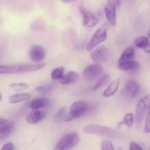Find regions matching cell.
Segmentation results:
<instances>
[{
    "label": "cell",
    "mask_w": 150,
    "mask_h": 150,
    "mask_svg": "<svg viewBox=\"0 0 150 150\" xmlns=\"http://www.w3.org/2000/svg\"><path fill=\"white\" fill-rule=\"evenodd\" d=\"M45 66V63L36 64H21V65H1V74H15V73H29L41 70Z\"/></svg>",
    "instance_id": "obj_1"
},
{
    "label": "cell",
    "mask_w": 150,
    "mask_h": 150,
    "mask_svg": "<svg viewBox=\"0 0 150 150\" xmlns=\"http://www.w3.org/2000/svg\"><path fill=\"white\" fill-rule=\"evenodd\" d=\"M80 142V137L76 132H71L64 135L58 142L52 150H71Z\"/></svg>",
    "instance_id": "obj_2"
},
{
    "label": "cell",
    "mask_w": 150,
    "mask_h": 150,
    "mask_svg": "<svg viewBox=\"0 0 150 150\" xmlns=\"http://www.w3.org/2000/svg\"><path fill=\"white\" fill-rule=\"evenodd\" d=\"M83 132L86 134L105 136V137H114L117 135V133L113 128L97 124L87 125L83 127Z\"/></svg>",
    "instance_id": "obj_3"
},
{
    "label": "cell",
    "mask_w": 150,
    "mask_h": 150,
    "mask_svg": "<svg viewBox=\"0 0 150 150\" xmlns=\"http://www.w3.org/2000/svg\"><path fill=\"white\" fill-rule=\"evenodd\" d=\"M88 104L85 101L79 100L73 103L70 108V111L67 115L64 121H72L76 119L82 117L88 111Z\"/></svg>",
    "instance_id": "obj_4"
},
{
    "label": "cell",
    "mask_w": 150,
    "mask_h": 150,
    "mask_svg": "<svg viewBox=\"0 0 150 150\" xmlns=\"http://www.w3.org/2000/svg\"><path fill=\"white\" fill-rule=\"evenodd\" d=\"M107 35H108V32L105 26H103L97 29L86 46V51H91L95 49V48L98 45L105 41V40L107 39Z\"/></svg>",
    "instance_id": "obj_5"
},
{
    "label": "cell",
    "mask_w": 150,
    "mask_h": 150,
    "mask_svg": "<svg viewBox=\"0 0 150 150\" xmlns=\"http://www.w3.org/2000/svg\"><path fill=\"white\" fill-rule=\"evenodd\" d=\"M150 104V96L149 95H146L138 102L136 105V122L138 126L140 125L142 122L146 109H148Z\"/></svg>",
    "instance_id": "obj_6"
},
{
    "label": "cell",
    "mask_w": 150,
    "mask_h": 150,
    "mask_svg": "<svg viewBox=\"0 0 150 150\" xmlns=\"http://www.w3.org/2000/svg\"><path fill=\"white\" fill-rule=\"evenodd\" d=\"M103 72V68L101 65L97 64L88 65L83 71V78L86 81H93L98 79Z\"/></svg>",
    "instance_id": "obj_7"
},
{
    "label": "cell",
    "mask_w": 150,
    "mask_h": 150,
    "mask_svg": "<svg viewBox=\"0 0 150 150\" xmlns=\"http://www.w3.org/2000/svg\"><path fill=\"white\" fill-rule=\"evenodd\" d=\"M109 57V51L104 45L95 48L91 53V58L92 61L97 64H102L106 62Z\"/></svg>",
    "instance_id": "obj_8"
},
{
    "label": "cell",
    "mask_w": 150,
    "mask_h": 150,
    "mask_svg": "<svg viewBox=\"0 0 150 150\" xmlns=\"http://www.w3.org/2000/svg\"><path fill=\"white\" fill-rule=\"evenodd\" d=\"M81 14L83 18V26L86 28H92L98 23V18L89 10L81 5L79 7Z\"/></svg>",
    "instance_id": "obj_9"
},
{
    "label": "cell",
    "mask_w": 150,
    "mask_h": 150,
    "mask_svg": "<svg viewBox=\"0 0 150 150\" xmlns=\"http://www.w3.org/2000/svg\"><path fill=\"white\" fill-rule=\"evenodd\" d=\"M116 7L113 1H108L104 7L105 16H106L107 21L110 25L114 26L117 23V14H116Z\"/></svg>",
    "instance_id": "obj_10"
},
{
    "label": "cell",
    "mask_w": 150,
    "mask_h": 150,
    "mask_svg": "<svg viewBox=\"0 0 150 150\" xmlns=\"http://www.w3.org/2000/svg\"><path fill=\"white\" fill-rule=\"evenodd\" d=\"M29 57L33 62H40L45 59V51L41 45H33L31 47L29 51Z\"/></svg>",
    "instance_id": "obj_11"
},
{
    "label": "cell",
    "mask_w": 150,
    "mask_h": 150,
    "mask_svg": "<svg viewBox=\"0 0 150 150\" xmlns=\"http://www.w3.org/2000/svg\"><path fill=\"white\" fill-rule=\"evenodd\" d=\"M14 127L13 122L8 121L4 119H0V137L4 139L8 137L12 133Z\"/></svg>",
    "instance_id": "obj_12"
},
{
    "label": "cell",
    "mask_w": 150,
    "mask_h": 150,
    "mask_svg": "<svg viewBox=\"0 0 150 150\" xmlns=\"http://www.w3.org/2000/svg\"><path fill=\"white\" fill-rule=\"evenodd\" d=\"M125 91L129 98H134L139 95L140 91V85L136 81L130 80L126 83Z\"/></svg>",
    "instance_id": "obj_13"
},
{
    "label": "cell",
    "mask_w": 150,
    "mask_h": 150,
    "mask_svg": "<svg viewBox=\"0 0 150 150\" xmlns=\"http://www.w3.org/2000/svg\"><path fill=\"white\" fill-rule=\"evenodd\" d=\"M45 112L43 111H40V110H35L26 115V121L30 125H35L40 122L43 120L45 117Z\"/></svg>",
    "instance_id": "obj_14"
},
{
    "label": "cell",
    "mask_w": 150,
    "mask_h": 150,
    "mask_svg": "<svg viewBox=\"0 0 150 150\" xmlns=\"http://www.w3.org/2000/svg\"><path fill=\"white\" fill-rule=\"evenodd\" d=\"M120 83V79H117L113 81H111L108 86V87L104 90L103 93V97H105V98H109V97L113 96L117 92V91L118 90Z\"/></svg>",
    "instance_id": "obj_15"
},
{
    "label": "cell",
    "mask_w": 150,
    "mask_h": 150,
    "mask_svg": "<svg viewBox=\"0 0 150 150\" xmlns=\"http://www.w3.org/2000/svg\"><path fill=\"white\" fill-rule=\"evenodd\" d=\"M134 57H135L134 48H133L132 46H128L122 51L120 59H119L118 63L133 61Z\"/></svg>",
    "instance_id": "obj_16"
},
{
    "label": "cell",
    "mask_w": 150,
    "mask_h": 150,
    "mask_svg": "<svg viewBox=\"0 0 150 150\" xmlns=\"http://www.w3.org/2000/svg\"><path fill=\"white\" fill-rule=\"evenodd\" d=\"M79 78V73L74 71H70L64 75L62 79L59 81V83L64 85H69L77 81Z\"/></svg>",
    "instance_id": "obj_17"
},
{
    "label": "cell",
    "mask_w": 150,
    "mask_h": 150,
    "mask_svg": "<svg viewBox=\"0 0 150 150\" xmlns=\"http://www.w3.org/2000/svg\"><path fill=\"white\" fill-rule=\"evenodd\" d=\"M50 100L48 98H38L36 99H34L30 103V108L33 111L35 110H39L40 108H42L46 107L49 105Z\"/></svg>",
    "instance_id": "obj_18"
},
{
    "label": "cell",
    "mask_w": 150,
    "mask_h": 150,
    "mask_svg": "<svg viewBox=\"0 0 150 150\" xmlns=\"http://www.w3.org/2000/svg\"><path fill=\"white\" fill-rule=\"evenodd\" d=\"M140 64L138 62L134 61H130L126 62H122L118 63V67L122 70H125V71H130V70H136L139 68Z\"/></svg>",
    "instance_id": "obj_19"
},
{
    "label": "cell",
    "mask_w": 150,
    "mask_h": 150,
    "mask_svg": "<svg viewBox=\"0 0 150 150\" xmlns=\"http://www.w3.org/2000/svg\"><path fill=\"white\" fill-rule=\"evenodd\" d=\"M30 98L31 95L29 93H26V92L25 93H18L10 96L9 101H10V103L16 104L23 102V101L27 100L30 99Z\"/></svg>",
    "instance_id": "obj_20"
},
{
    "label": "cell",
    "mask_w": 150,
    "mask_h": 150,
    "mask_svg": "<svg viewBox=\"0 0 150 150\" xmlns=\"http://www.w3.org/2000/svg\"><path fill=\"white\" fill-rule=\"evenodd\" d=\"M134 45L138 48H141V49H144L147 47V45H149V39H148L147 37L145 36H141L139 38H136L134 40Z\"/></svg>",
    "instance_id": "obj_21"
},
{
    "label": "cell",
    "mask_w": 150,
    "mask_h": 150,
    "mask_svg": "<svg viewBox=\"0 0 150 150\" xmlns=\"http://www.w3.org/2000/svg\"><path fill=\"white\" fill-rule=\"evenodd\" d=\"M111 81V77L108 74H105L98 81L95 83V84L93 86V90H97L100 88L103 87L105 85L108 84Z\"/></svg>",
    "instance_id": "obj_22"
},
{
    "label": "cell",
    "mask_w": 150,
    "mask_h": 150,
    "mask_svg": "<svg viewBox=\"0 0 150 150\" xmlns=\"http://www.w3.org/2000/svg\"><path fill=\"white\" fill-rule=\"evenodd\" d=\"M64 67H57L51 72V79L54 81H59L64 76Z\"/></svg>",
    "instance_id": "obj_23"
},
{
    "label": "cell",
    "mask_w": 150,
    "mask_h": 150,
    "mask_svg": "<svg viewBox=\"0 0 150 150\" xmlns=\"http://www.w3.org/2000/svg\"><path fill=\"white\" fill-rule=\"evenodd\" d=\"M122 124L125 125L127 127H130L133 124V114L132 113H128L125 115L122 121Z\"/></svg>",
    "instance_id": "obj_24"
},
{
    "label": "cell",
    "mask_w": 150,
    "mask_h": 150,
    "mask_svg": "<svg viewBox=\"0 0 150 150\" xmlns=\"http://www.w3.org/2000/svg\"><path fill=\"white\" fill-rule=\"evenodd\" d=\"M54 86L52 84H47V85H43V86H38L35 89V91L38 92L39 93H42V94H46L48 92H49L50 91L52 90Z\"/></svg>",
    "instance_id": "obj_25"
},
{
    "label": "cell",
    "mask_w": 150,
    "mask_h": 150,
    "mask_svg": "<svg viewBox=\"0 0 150 150\" xmlns=\"http://www.w3.org/2000/svg\"><path fill=\"white\" fill-rule=\"evenodd\" d=\"M10 89H13L15 91H21L26 89L29 87V85L26 83H11L9 85Z\"/></svg>",
    "instance_id": "obj_26"
},
{
    "label": "cell",
    "mask_w": 150,
    "mask_h": 150,
    "mask_svg": "<svg viewBox=\"0 0 150 150\" xmlns=\"http://www.w3.org/2000/svg\"><path fill=\"white\" fill-rule=\"evenodd\" d=\"M144 132L145 133H150V104L147 109V114H146V120H145Z\"/></svg>",
    "instance_id": "obj_27"
},
{
    "label": "cell",
    "mask_w": 150,
    "mask_h": 150,
    "mask_svg": "<svg viewBox=\"0 0 150 150\" xmlns=\"http://www.w3.org/2000/svg\"><path fill=\"white\" fill-rule=\"evenodd\" d=\"M101 150H115V149L111 141L104 140L101 143Z\"/></svg>",
    "instance_id": "obj_28"
},
{
    "label": "cell",
    "mask_w": 150,
    "mask_h": 150,
    "mask_svg": "<svg viewBox=\"0 0 150 150\" xmlns=\"http://www.w3.org/2000/svg\"><path fill=\"white\" fill-rule=\"evenodd\" d=\"M67 115L65 113V108H62L59 111L57 112V115H56V120L57 121H60L61 120H65Z\"/></svg>",
    "instance_id": "obj_29"
},
{
    "label": "cell",
    "mask_w": 150,
    "mask_h": 150,
    "mask_svg": "<svg viewBox=\"0 0 150 150\" xmlns=\"http://www.w3.org/2000/svg\"><path fill=\"white\" fill-rule=\"evenodd\" d=\"M130 150H143L142 146L135 142H131L130 143Z\"/></svg>",
    "instance_id": "obj_30"
},
{
    "label": "cell",
    "mask_w": 150,
    "mask_h": 150,
    "mask_svg": "<svg viewBox=\"0 0 150 150\" xmlns=\"http://www.w3.org/2000/svg\"><path fill=\"white\" fill-rule=\"evenodd\" d=\"M14 144L12 142H8V143H6L5 144H4L1 147V150H14Z\"/></svg>",
    "instance_id": "obj_31"
},
{
    "label": "cell",
    "mask_w": 150,
    "mask_h": 150,
    "mask_svg": "<svg viewBox=\"0 0 150 150\" xmlns=\"http://www.w3.org/2000/svg\"><path fill=\"white\" fill-rule=\"evenodd\" d=\"M144 51L146 53H150V42L149 43V45H147V47L144 49Z\"/></svg>",
    "instance_id": "obj_32"
},
{
    "label": "cell",
    "mask_w": 150,
    "mask_h": 150,
    "mask_svg": "<svg viewBox=\"0 0 150 150\" xmlns=\"http://www.w3.org/2000/svg\"><path fill=\"white\" fill-rule=\"evenodd\" d=\"M147 36H148V38H149L150 39V29L149 31H148V32H147Z\"/></svg>",
    "instance_id": "obj_33"
}]
</instances>
